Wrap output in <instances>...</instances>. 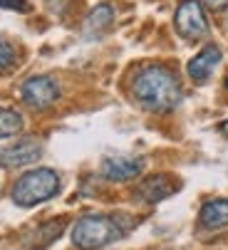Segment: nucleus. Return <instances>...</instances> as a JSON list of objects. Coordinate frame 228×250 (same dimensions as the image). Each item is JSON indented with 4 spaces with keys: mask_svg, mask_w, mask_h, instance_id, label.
Returning a JSON list of instances; mask_svg holds the SVG:
<instances>
[{
    "mask_svg": "<svg viewBox=\"0 0 228 250\" xmlns=\"http://www.w3.org/2000/svg\"><path fill=\"white\" fill-rule=\"evenodd\" d=\"M132 94L141 109L151 114H166L174 112L181 102V84L169 67L146 64L132 80Z\"/></svg>",
    "mask_w": 228,
    "mask_h": 250,
    "instance_id": "1",
    "label": "nucleus"
},
{
    "mask_svg": "<svg viewBox=\"0 0 228 250\" xmlns=\"http://www.w3.org/2000/svg\"><path fill=\"white\" fill-rule=\"evenodd\" d=\"M60 193V173L52 168H32L23 173L13 186V203L20 208H32Z\"/></svg>",
    "mask_w": 228,
    "mask_h": 250,
    "instance_id": "2",
    "label": "nucleus"
},
{
    "mask_svg": "<svg viewBox=\"0 0 228 250\" xmlns=\"http://www.w3.org/2000/svg\"><path fill=\"white\" fill-rule=\"evenodd\" d=\"M122 226L114 216L104 213H87L72 228V243L82 250H97L122 238Z\"/></svg>",
    "mask_w": 228,
    "mask_h": 250,
    "instance_id": "3",
    "label": "nucleus"
},
{
    "mask_svg": "<svg viewBox=\"0 0 228 250\" xmlns=\"http://www.w3.org/2000/svg\"><path fill=\"white\" fill-rule=\"evenodd\" d=\"M174 25H176V32L186 40L206 38L208 20H206L204 5L199 3V0H181L179 8H176V15H174Z\"/></svg>",
    "mask_w": 228,
    "mask_h": 250,
    "instance_id": "4",
    "label": "nucleus"
},
{
    "mask_svg": "<svg viewBox=\"0 0 228 250\" xmlns=\"http://www.w3.org/2000/svg\"><path fill=\"white\" fill-rule=\"evenodd\" d=\"M20 97L32 109H47L60 99V84L50 75H35L23 82Z\"/></svg>",
    "mask_w": 228,
    "mask_h": 250,
    "instance_id": "5",
    "label": "nucleus"
},
{
    "mask_svg": "<svg viewBox=\"0 0 228 250\" xmlns=\"http://www.w3.org/2000/svg\"><path fill=\"white\" fill-rule=\"evenodd\" d=\"M43 156V144L37 139H20L15 141V144L5 146L3 151H0V164L3 166H30L35 161H40Z\"/></svg>",
    "mask_w": 228,
    "mask_h": 250,
    "instance_id": "6",
    "label": "nucleus"
},
{
    "mask_svg": "<svg viewBox=\"0 0 228 250\" xmlns=\"http://www.w3.org/2000/svg\"><path fill=\"white\" fill-rule=\"evenodd\" d=\"M144 171V159L134 156H109L102 161V176L109 181H132Z\"/></svg>",
    "mask_w": 228,
    "mask_h": 250,
    "instance_id": "7",
    "label": "nucleus"
},
{
    "mask_svg": "<svg viewBox=\"0 0 228 250\" xmlns=\"http://www.w3.org/2000/svg\"><path fill=\"white\" fill-rule=\"evenodd\" d=\"M221 57H223V55H221V50H218L216 45L204 47L196 57H191V62L186 64V72H188V77H191L196 84L206 82V80L213 75V69L218 67Z\"/></svg>",
    "mask_w": 228,
    "mask_h": 250,
    "instance_id": "8",
    "label": "nucleus"
},
{
    "mask_svg": "<svg viewBox=\"0 0 228 250\" xmlns=\"http://www.w3.org/2000/svg\"><path fill=\"white\" fill-rule=\"evenodd\" d=\"M199 226L204 230H221L228 226V198H213L204 203L199 213Z\"/></svg>",
    "mask_w": 228,
    "mask_h": 250,
    "instance_id": "9",
    "label": "nucleus"
},
{
    "mask_svg": "<svg viewBox=\"0 0 228 250\" xmlns=\"http://www.w3.org/2000/svg\"><path fill=\"white\" fill-rule=\"evenodd\" d=\"M171 191H174V186H169V178L161 176V173H157V176H149L146 181L139 186V198L146 201V203H159Z\"/></svg>",
    "mask_w": 228,
    "mask_h": 250,
    "instance_id": "10",
    "label": "nucleus"
},
{
    "mask_svg": "<svg viewBox=\"0 0 228 250\" xmlns=\"http://www.w3.org/2000/svg\"><path fill=\"white\" fill-rule=\"evenodd\" d=\"M114 20V10L109 5H97L90 15H87V22H85V35L87 38H94V35L104 32Z\"/></svg>",
    "mask_w": 228,
    "mask_h": 250,
    "instance_id": "11",
    "label": "nucleus"
},
{
    "mask_svg": "<svg viewBox=\"0 0 228 250\" xmlns=\"http://www.w3.org/2000/svg\"><path fill=\"white\" fill-rule=\"evenodd\" d=\"M23 131V114L15 109L0 106V139H8Z\"/></svg>",
    "mask_w": 228,
    "mask_h": 250,
    "instance_id": "12",
    "label": "nucleus"
},
{
    "mask_svg": "<svg viewBox=\"0 0 228 250\" xmlns=\"http://www.w3.org/2000/svg\"><path fill=\"white\" fill-rule=\"evenodd\" d=\"M15 62V47L0 35V69H8Z\"/></svg>",
    "mask_w": 228,
    "mask_h": 250,
    "instance_id": "13",
    "label": "nucleus"
},
{
    "mask_svg": "<svg viewBox=\"0 0 228 250\" xmlns=\"http://www.w3.org/2000/svg\"><path fill=\"white\" fill-rule=\"evenodd\" d=\"M0 8H5V10H18V13H27V10H30L27 0H0Z\"/></svg>",
    "mask_w": 228,
    "mask_h": 250,
    "instance_id": "14",
    "label": "nucleus"
},
{
    "mask_svg": "<svg viewBox=\"0 0 228 250\" xmlns=\"http://www.w3.org/2000/svg\"><path fill=\"white\" fill-rule=\"evenodd\" d=\"M204 5L211 8V10H216V13H221V10H226L228 0H204Z\"/></svg>",
    "mask_w": 228,
    "mask_h": 250,
    "instance_id": "15",
    "label": "nucleus"
},
{
    "mask_svg": "<svg viewBox=\"0 0 228 250\" xmlns=\"http://www.w3.org/2000/svg\"><path fill=\"white\" fill-rule=\"evenodd\" d=\"M221 134H223V136H228V119H226V122H221Z\"/></svg>",
    "mask_w": 228,
    "mask_h": 250,
    "instance_id": "16",
    "label": "nucleus"
},
{
    "mask_svg": "<svg viewBox=\"0 0 228 250\" xmlns=\"http://www.w3.org/2000/svg\"><path fill=\"white\" fill-rule=\"evenodd\" d=\"M226 84H228V80H226Z\"/></svg>",
    "mask_w": 228,
    "mask_h": 250,
    "instance_id": "17",
    "label": "nucleus"
}]
</instances>
